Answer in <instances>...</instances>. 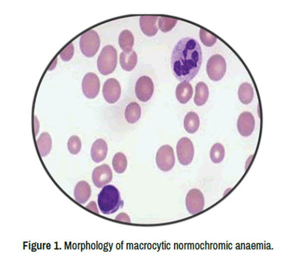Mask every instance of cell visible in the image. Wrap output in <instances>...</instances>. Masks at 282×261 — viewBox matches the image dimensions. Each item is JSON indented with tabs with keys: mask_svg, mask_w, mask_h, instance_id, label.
Returning <instances> with one entry per match:
<instances>
[{
	"mask_svg": "<svg viewBox=\"0 0 282 261\" xmlns=\"http://www.w3.org/2000/svg\"><path fill=\"white\" fill-rule=\"evenodd\" d=\"M201 63V46L194 38H182L176 44L172 51L171 66L177 80L189 83L199 73Z\"/></svg>",
	"mask_w": 282,
	"mask_h": 261,
	"instance_id": "1",
	"label": "cell"
},
{
	"mask_svg": "<svg viewBox=\"0 0 282 261\" xmlns=\"http://www.w3.org/2000/svg\"><path fill=\"white\" fill-rule=\"evenodd\" d=\"M98 206L103 214H112L123 206L120 192L115 186L106 185L98 195Z\"/></svg>",
	"mask_w": 282,
	"mask_h": 261,
	"instance_id": "2",
	"label": "cell"
},
{
	"mask_svg": "<svg viewBox=\"0 0 282 261\" xmlns=\"http://www.w3.org/2000/svg\"><path fill=\"white\" fill-rule=\"evenodd\" d=\"M117 64V50L111 45L104 46L97 59L99 72L103 75H110L115 70Z\"/></svg>",
	"mask_w": 282,
	"mask_h": 261,
	"instance_id": "3",
	"label": "cell"
},
{
	"mask_svg": "<svg viewBox=\"0 0 282 261\" xmlns=\"http://www.w3.org/2000/svg\"><path fill=\"white\" fill-rule=\"evenodd\" d=\"M80 49L86 57H93L100 46V38L94 30H90L81 35Z\"/></svg>",
	"mask_w": 282,
	"mask_h": 261,
	"instance_id": "4",
	"label": "cell"
},
{
	"mask_svg": "<svg viewBox=\"0 0 282 261\" xmlns=\"http://www.w3.org/2000/svg\"><path fill=\"white\" fill-rule=\"evenodd\" d=\"M227 64L223 56L215 54L209 58L207 64V73L212 81L221 80L226 73Z\"/></svg>",
	"mask_w": 282,
	"mask_h": 261,
	"instance_id": "5",
	"label": "cell"
},
{
	"mask_svg": "<svg viewBox=\"0 0 282 261\" xmlns=\"http://www.w3.org/2000/svg\"><path fill=\"white\" fill-rule=\"evenodd\" d=\"M156 165L164 172H169L175 167V156L173 148L169 144L163 145L156 153Z\"/></svg>",
	"mask_w": 282,
	"mask_h": 261,
	"instance_id": "6",
	"label": "cell"
},
{
	"mask_svg": "<svg viewBox=\"0 0 282 261\" xmlns=\"http://www.w3.org/2000/svg\"><path fill=\"white\" fill-rule=\"evenodd\" d=\"M177 154L179 162L182 165L187 166L191 163L194 159V148L189 138H180L177 145Z\"/></svg>",
	"mask_w": 282,
	"mask_h": 261,
	"instance_id": "7",
	"label": "cell"
},
{
	"mask_svg": "<svg viewBox=\"0 0 282 261\" xmlns=\"http://www.w3.org/2000/svg\"><path fill=\"white\" fill-rule=\"evenodd\" d=\"M154 91V85L151 77L142 76L138 79L135 85V92L137 98L141 102H147L151 98Z\"/></svg>",
	"mask_w": 282,
	"mask_h": 261,
	"instance_id": "8",
	"label": "cell"
},
{
	"mask_svg": "<svg viewBox=\"0 0 282 261\" xmlns=\"http://www.w3.org/2000/svg\"><path fill=\"white\" fill-rule=\"evenodd\" d=\"M186 207L188 213L195 215L202 212L204 207V198L200 190L193 188L186 196Z\"/></svg>",
	"mask_w": 282,
	"mask_h": 261,
	"instance_id": "9",
	"label": "cell"
},
{
	"mask_svg": "<svg viewBox=\"0 0 282 261\" xmlns=\"http://www.w3.org/2000/svg\"><path fill=\"white\" fill-rule=\"evenodd\" d=\"M100 89L99 77L94 73L87 74L82 80V92L89 99H94L98 96Z\"/></svg>",
	"mask_w": 282,
	"mask_h": 261,
	"instance_id": "10",
	"label": "cell"
},
{
	"mask_svg": "<svg viewBox=\"0 0 282 261\" xmlns=\"http://www.w3.org/2000/svg\"><path fill=\"white\" fill-rule=\"evenodd\" d=\"M102 94L106 102L109 104L117 102L121 96V87L119 82L114 78L106 80L103 85Z\"/></svg>",
	"mask_w": 282,
	"mask_h": 261,
	"instance_id": "11",
	"label": "cell"
},
{
	"mask_svg": "<svg viewBox=\"0 0 282 261\" xmlns=\"http://www.w3.org/2000/svg\"><path fill=\"white\" fill-rule=\"evenodd\" d=\"M112 171L107 164H103L95 167L93 172V181L98 188H102L112 180Z\"/></svg>",
	"mask_w": 282,
	"mask_h": 261,
	"instance_id": "12",
	"label": "cell"
},
{
	"mask_svg": "<svg viewBox=\"0 0 282 261\" xmlns=\"http://www.w3.org/2000/svg\"><path fill=\"white\" fill-rule=\"evenodd\" d=\"M255 119L251 113L245 111L238 117L237 127L241 136L245 137L251 136L255 129Z\"/></svg>",
	"mask_w": 282,
	"mask_h": 261,
	"instance_id": "13",
	"label": "cell"
},
{
	"mask_svg": "<svg viewBox=\"0 0 282 261\" xmlns=\"http://www.w3.org/2000/svg\"><path fill=\"white\" fill-rule=\"evenodd\" d=\"M107 142L102 138H98L92 146V159L96 163H99L107 157Z\"/></svg>",
	"mask_w": 282,
	"mask_h": 261,
	"instance_id": "14",
	"label": "cell"
},
{
	"mask_svg": "<svg viewBox=\"0 0 282 261\" xmlns=\"http://www.w3.org/2000/svg\"><path fill=\"white\" fill-rule=\"evenodd\" d=\"M158 17L156 16H141L140 17V26L142 32L147 36L152 37L157 34L158 27L156 26Z\"/></svg>",
	"mask_w": 282,
	"mask_h": 261,
	"instance_id": "15",
	"label": "cell"
},
{
	"mask_svg": "<svg viewBox=\"0 0 282 261\" xmlns=\"http://www.w3.org/2000/svg\"><path fill=\"white\" fill-rule=\"evenodd\" d=\"M91 187L88 182H79L74 188V196L76 201L80 204H85L91 196Z\"/></svg>",
	"mask_w": 282,
	"mask_h": 261,
	"instance_id": "16",
	"label": "cell"
},
{
	"mask_svg": "<svg viewBox=\"0 0 282 261\" xmlns=\"http://www.w3.org/2000/svg\"><path fill=\"white\" fill-rule=\"evenodd\" d=\"M193 96V88L188 82H182L177 85L176 89V97L179 102L186 104Z\"/></svg>",
	"mask_w": 282,
	"mask_h": 261,
	"instance_id": "17",
	"label": "cell"
},
{
	"mask_svg": "<svg viewBox=\"0 0 282 261\" xmlns=\"http://www.w3.org/2000/svg\"><path fill=\"white\" fill-rule=\"evenodd\" d=\"M138 63V56L133 50L129 52L122 51L120 55V64L121 67L127 72H130L135 69Z\"/></svg>",
	"mask_w": 282,
	"mask_h": 261,
	"instance_id": "18",
	"label": "cell"
},
{
	"mask_svg": "<svg viewBox=\"0 0 282 261\" xmlns=\"http://www.w3.org/2000/svg\"><path fill=\"white\" fill-rule=\"evenodd\" d=\"M208 86L203 82H199L195 87L194 103L197 106H202L209 98Z\"/></svg>",
	"mask_w": 282,
	"mask_h": 261,
	"instance_id": "19",
	"label": "cell"
},
{
	"mask_svg": "<svg viewBox=\"0 0 282 261\" xmlns=\"http://www.w3.org/2000/svg\"><path fill=\"white\" fill-rule=\"evenodd\" d=\"M37 146L41 157H46L51 152L52 148V139L47 132H43L37 140Z\"/></svg>",
	"mask_w": 282,
	"mask_h": 261,
	"instance_id": "20",
	"label": "cell"
},
{
	"mask_svg": "<svg viewBox=\"0 0 282 261\" xmlns=\"http://www.w3.org/2000/svg\"><path fill=\"white\" fill-rule=\"evenodd\" d=\"M141 117V108L136 102L129 103L125 111V117L129 124H135Z\"/></svg>",
	"mask_w": 282,
	"mask_h": 261,
	"instance_id": "21",
	"label": "cell"
},
{
	"mask_svg": "<svg viewBox=\"0 0 282 261\" xmlns=\"http://www.w3.org/2000/svg\"><path fill=\"white\" fill-rule=\"evenodd\" d=\"M199 124H200V121H199V116L196 113L191 111L185 116L184 127L188 133H196L199 130Z\"/></svg>",
	"mask_w": 282,
	"mask_h": 261,
	"instance_id": "22",
	"label": "cell"
},
{
	"mask_svg": "<svg viewBox=\"0 0 282 261\" xmlns=\"http://www.w3.org/2000/svg\"><path fill=\"white\" fill-rule=\"evenodd\" d=\"M254 97V90L249 83H243L238 89V98L243 104H250Z\"/></svg>",
	"mask_w": 282,
	"mask_h": 261,
	"instance_id": "23",
	"label": "cell"
},
{
	"mask_svg": "<svg viewBox=\"0 0 282 261\" xmlns=\"http://www.w3.org/2000/svg\"><path fill=\"white\" fill-rule=\"evenodd\" d=\"M134 41V36L130 30H122L119 35V45L124 52H129L133 50Z\"/></svg>",
	"mask_w": 282,
	"mask_h": 261,
	"instance_id": "24",
	"label": "cell"
},
{
	"mask_svg": "<svg viewBox=\"0 0 282 261\" xmlns=\"http://www.w3.org/2000/svg\"><path fill=\"white\" fill-rule=\"evenodd\" d=\"M112 166L114 171L117 173H123L128 167V159L126 156L122 152L116 153L112 159Z\"/></svg>",
	"mask_w": 282,
	"mask_h": 261,
	"instance_id": "25",
	"label": "cell"
},
{
	"mask_svg": "<svg viewBox=\"0 0 282 261\" xmlns=\"http://www.w3.org/2000/svg\"><path fill=\"white\" fill-rule=\"evenodd\" d=\"M210 159L214 163L218 164L223 161L225 158V150L223 145L220 143H216L211 148Z\"/></svg>",
	"mask_w": 282,
	"mask_h": 261,
	"instance_id": "26",
	"label": "cell"
},
{
	"mask_svg": "<svg viewBox=\"0 0 282 261\" xmlns=\"http://www.w3.org/2000/svg\"><path fill=\"white\" fill-rule=\"evenodd\" d=\"M177 19L171 17H161L159 18V28L163 33H168L171 31L177 24Z\"/></svg>",
	"mask_w": 282,
	"mask_h": 261,
	"instance_id": "27",
	"label": "cell"
},
{
	"mask_svg": "<svg viewBox=\"0 0 282 261\" xmlns=\"http://www.w3.org/2000/svg\"><path fill=\"white\" fill-rule=\"evenodd\" d=\"M67 146L71 154H74V155L78 154L82 149V141H81L80 138L75 135L71 136L68 141Z\"/></svg>",
	"mask_w": 282,
	"mask_h": 261,
	"instance_id": "28",
	"label": "cell"
},
{
	"mask_svg": "<svg viewBox=\"0 0 282 261\" xmlns=\"http://www.w3.org/2000/svg\"><path fill=\"white\" fill-rule=\"evenodd\" d=\"M199 38H200L201 43L207 47H212L217 41V38L215 35L211 34L207 30L201 28L199 30Z\"/></svg>",
	"mask_w": 282,
	"mask_h": 261,
	"instance_id": "29",
	"label": "cell"
},
{
	"mask_svg": "<svg viewBox=\"0 0 282 261\" xmlns=\"http://www.w3.org/2000/svg\"><path fill=\"white\" fill-rule=\"evenodd\" d=\"M74 47L73 43H70L67 47L64 48L60 53V57L64 62H69L73 57Z\"/></svg>",
	"mask_w": 282,
	"mask_h": 261,
	"instance_id": "30",
	"label": "cell"
},
{
	"mask_svg": "<svg viewBox=\"0 0 282 261\" xmlns=\"http://www.w3.org/2000/svg\"><path fill=\"white\" fill-rule=\"evenodd\" d=\"M115 220L120 221V222H127V223H130V222H131L128 214L125 213L118 214V215L115 217Z\"/></svg>",
	"mask_w": 282,
	"mask_h": 261,
	"instance_id": "31",
	"label": "cell"
},
{
	"mask_svg": "<svg viewBox=\"0 0 282 261\" xmlns=\"http://www.w3.org/2000/svg\"><path fill=\"white\" fill-rule=\"evenodd\" d=\"M87 209H90V210L93 211V212H96V214L99 213L97 206H96V203L94 202V201L90 202V204L87 206Z\"/></svg>",
	"mask_w": 282,
	"mask_h": 261,
	"instance_id": "32",
	"label": "cell"
},
{
	"mask_svg": "<svg viewBox=\"0 0 282 261\" xmlns=\"http://www.w3.org/2000/svg\"><path fill=\"white\" fill-rule=\"evenodd\" d=\"M34 130H35V135L36 136L39 132V122L36 117H34Z\"/></svg>",
	"mask_w": 282,
	"mask_h": 261,
	"instance_id": "33",
	"label": "cell"
}]
</instances>
